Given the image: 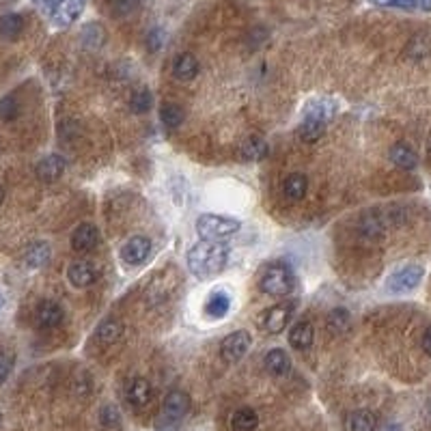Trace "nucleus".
<instances>
[{
	"mask_svg": "<svg viewBox=\"0 0 431 431\" xmlns=\"http://www.w3.org/2000/svg\"><path fill=\"white\" fill-rule=\"evenodd\" d=\"M337 108L339 106H337L335 99H330V97H317V99H313V101H308L304 106L302 115H304V119H315V121H321V123H328L335 117Z\"/></svg>",
	"mask_w": 431,
	"mask_h": 431,
	"instance_id": "obj_9",
	"label": "nucleus"
},
{
	"mask_svg": "<svg viewBox=\"0 0 431 431\" xmlns=\"http://www.w3.org/2000/svg\"><path fill=\"white\" fill-rule=\"evenodd\" d=\"M231 308V298L225 291H213L205 304V313L213 319H223Z\"/></svg>",
	"mask_w": 431,
	"mask_h": 431,
	"instance_id": "obj_23",
	"label": "nucleus"
},
{
	"mask_svg": "<svg viewBox=\"0 0 431 431\" xmlns=\"http://www.w3.org/2000/svg\"><path fill=\"white\" fill-rule=\"evenodd\" d=\"M427 153H429V158H431V136H429V143H427Z\"/></svg>",
	"mask_w": 431,
	"mask_h": 431,
	"instance_id": "obj_44",
	"label": "nucleus"
},
{
	"mask_svg": "<svg viewBox=\"0 0 431 431\" xmlns=\"http://www.w3.org/2000/svg\"><path fill=\"white\" fill-rule=\"evenodd\" d=\"M35 319H37V326L44 328V330H52L56 326H61L63 321V308L52 302V300H46L37 306L35 310Z\"/></svg>",
	"mask_w": 431,
	"mask_h": 431,
	"instance_id": "obj_12",
	"label": "nucleus"
},
{
	"mask_svg": "<svg viewBox=\"0 0 431 431\" xmlns=\"http://www.w3.org/2000/svg\"><path fill=\"white\" fill-rule=\"evenodd\" d=\"M160 119L166 128H179L183 123V108L179 103L166 101L160 108Z\"/></svg>",
	"mask_w": 431,
	"mask_h": 431,
	"instance_id": "obj_30",
	"label": "nucleus"
},
{
	"mask_svg": "<svg viewBox=\"0 0 431 431\" xmlns=\"http://www.w3.org/2000/svg\"><path fill=\"white\" fill-rule=\"evenodd\" d=\"M240 227H242V223L238 218L218 216V213H203L196 220V233L201 235V240H211V242L235 235L240 231Z\"/></svg>",
	"mask_w": 431,
	"mask_h": 431,
	"instance_id": "obj_2",
	"label": "nucleus"
},
{
	"mask_svg": "<svg viewBox=\"0 0 431 431\" xmlns=\"http://www.w3.org/2000/svg\"><path fill=\"white\" fill-rule=\"evenodd\" d=\"M323 130H326V123L315 121V119H304L300 130H298V136L304 143H317L323 136Z\"/></svg>",
	"mask_w": 431,
	"mask_h": 431,
	"instance_id": "obj_31",
	"label": "nucleus"
},
{
	"mask_svg": "<svg viewBox=\"0 0 431 431\" xmlns=\"http://www.w3.org/2000/svg\"><path fill=\"white\" fill-rule=\"evenodd\" d=\"M259 287L263 293L268 295H274V298H283V295H289L295 287V276L289 268L285 265H274L270 270L263 272L261 280H259Z\"/></svg>",
	"mask_w": 431,
	"mask_h": 431,
	"instance_id": "obj_3",
	"label": "nucleus"
},
{
	"mask_svg": "<svg viewBox=\"0 0 431 431\" xmlns=\"http://www.w3.org/2000/svg\"><path fill=\"white\" fill-rule=\"evenodd\" d=\"M106 35H103V29L99 24H86L84 31H82V41L91 48H99L103 44Z\"/></svg>",
	"mask_w": 431,
	"mask_h": 431,
	"instance_id": "obj_34",
	"label": "nucleus"
},
{
	"mask_svg": "<svg viewBox=\"0 0 431 431\" xmlns=\"http://www.w3.org/2000/svg\"><path fill=\"white\" fill-rule=\"evenodd\" d=\"M151 103H153V95H151L149 88H138L130 99V108H132V113H136V115L149 113Z\"/></svg>",
	"mask_w": 431,
	"mask_h": 431,
	"instance_id": "obj_32",
	"label": "nucleus"
},
{
	"mask_svg": "<svg viewBox=\"0 0 431 431\" xmlns=\"http://www.w3.org/2000/svg\"><path fill=\"white\" fill-rule=\"evenodd\" d=\"M151 253V242L145 235H134L130 238L123 246H121V259L128 265H141L147 261Z\"/></svg>",
	"mask_w": 431,
	"mask_h": 431,
	"instance_id": "obj_8",
	"label": "nucleus"
},
{
	"mask_svg": "<svg viewBox=\"0 0 431 431\" xmlns=\"http://www.w3.org/2000/svg\"><path fill=\"white\" fill-rule=\"evenodd\" d=\"M242 158L244 160H248V162H259V160H263L265 156H268V143L263 141V138H259V136H253V138H248L244 145H242Z\"/></svg>",
	"mask_w": 431,
	"mask_h": 431,
	"instance_id": "obj_29",
	"label": "nucleus"
},
{
	"mask_svg": "<svg viewBox=\"0 0 431 431\" xmlns=\"http://www.w3.org/2000/svg\"><path fill=\"white\" fill-rule=\"evenodd\" d=\"M143 0H103L106 11L113 18H128L141 9Z\"/></svg>",
	"mask_w": 431,
	"mask_h": 431,
	"instance_id": "obj_27",
	"label": "nucleus"
},
{
	"mask_svg": "<svg viewBox=\"0 0 431 431\" xmlns=\"http://www.w3.org/2000/svg\"><path fill=\"white\" fill-rule=\"evenodd\" d=\"M84 7H86V0H63V5L59 7V11L52 16L54 26H59V29L71 26L76 20H80Z\"/></svg>",
	"mask_w": 431,
	"mask_h": 431,
	"instance_id": "obj_11",
	"label": "nucleus"
},
{
	"mask_svg": "<svg viewBox=\"0 0 431 431\" xmlns=\"http://www.w3.org/2000/svg\"><path fill=\"white\" fill-rule=\"evenodd\" d=\"M20 115V103L14 95L0 99V121H14Z\"/></svg>",
	"mask_w": 431,
	"mask_h": 431,
	"instance_id": "obj_33",
	"label": "nucleus"
},
{
	"mask_svg": "<svg viewBox=\"0 0 431 431\" xmlns=\"http://www.w3.org/2000/svg\"><path fill=\"white\" fill-rule=\"evenodd\" d=\"M61 5H63V0H35V7H37L44 16H54Z\"/></svg>",
	"mask_w": 431,
	"mask_h": 431,
	"instance_id": "obj_38",
	"label": "nucleus"
},
{
	"mask_svg": "<svg viewBox=\"0 0 431 431\" xmlns=\"http://www.w3.org/2000/svg\"><path fill=\"white\" fill-rule=\"evenodd\" d=\"M250 335L246 333V330H235V333H231L229 337H225V341H223V345H220V356H223V360H227V362H240L246 354H248V350H250Z\"/></svg>",
	"mask_w": 431,
	"mask_h": 431,
	"instance_id": "obj_6",
	"label": "nucleus"
},
{
	"mask_svg": "<svg viewBox=\"0 0 431 431\" xmlns=\"http://www.w3.org/2000/svg\"><path fill=\"white\" fill-rule=\"evenodd\" d=\"M121 335H123V326H121L117 319H103L99 326H97V330H95L97 341L103 343V345H111V343L119 341Z\"/></svg>",
	"mask_w": 431,
	"mask_h": 431,
	"instance_id": "obj_22",
	"label": "nucleus"
},
{
	"mask_svg": "<svg viewBox=\"0 0 431 431\" xmlns=\"http://www.w3.org/2000/svg\"><path fill=\"white\" fill-rule=\"evenodd\" d=\"M345 427L348 431H375L377 416L371 410H354L352 414H348Z\"/></svg>",
	"mask_w": 431,
	"mask_h": 431,
	"instance_id": "obj_19",
	"label": "nucleus"
},
{
	"mask_svg": "<svg viewBox=\"0 0 431 431\" xmlns=\"http://www.w3.org/2000/svg\"><path fill=\"white\" fill-rule=\"evenodd\" d=\"M198 73V61L190 52H181L173 61V76L177 80H192Z\"/></svg>",
	"mask_w": 431,
	"mask_h": 431,
	"instance_id": "obj_17",
	"label": "nucleus"
},
{
	"mask_svg": "<svg viewBox=\"0 0 431 431\" xmlns=\"http://www.w3.org/2000/svg\"><path fill=\"white\" fill-rule=\"evenodd\" d=\"M190 397L183 390H171L164 399L162 405V420H166V425H177L188 412H190Z\"/></svg>",
	"mask_w": 431,
	"mask_h": 431,
	"instance_id": "obj_7",
	"label": "nucleus"
},
{
	"mask_svg": "<svg viewBox=\"0 0 431 431\" xmlns=\"http://www.w3.org/2000/svg\"><path fill=\"white\" fill-rule=\"evenodd\" d=\"M265 369L274 377H283L291 371V358L287 356L285 350H270L265 354Z\"/></svg>",
	"mask_w": 431,
	"mask_h": 431,
	"instance_id": "obj_21",
	"label": "nucleus"
},
{
	"mask_svg": "<svg viewBox=\"0 0 431 431\" xmlns=\"http://www.w3.org/2000/svg\"><path fill=\"white\" fill-rule=\"evenodd\" d=\"M375 7H390V9H401V11H414L416 0H369Z\"/></svg>",
	"mask_w": 431,
	"mask_h": 431,
	"instance_id": "obj_37",
	"label": "nucleus"
},
{
	"mask_svg": "<svg viewBox=\"0 0 431 431\" xmlns=\"http://www.w3.org/2000/svg\"><path fill=\"white\" fill-rule=\"evenodd\" d=\"M14 365H16L14 352H9V350H5V348H0V386H3V384L9 380V375H11V371H14Z\"/></svg>",
	"mask_w": 431,
	"mask_h": 431,
	"instance_id": "obj_35",
	"label": "nucleus"
},
{
	"mask_svg": "<svg viewBox=\"0 0 431 431\" xmlns=\"http://www.w3.org/2000/svg\"><path fill=\"white\" fill-rule=\"evenodd\" d=\"M164 44V33H162V29H153L151 33H149V37H147V48L149 50H160V46Z\"/></svg>",
	"mask_w": 431,
	"mask_h": 431,
	"instance_id": "obj_39",
	"label": "nucleus"
},
{
	"mask_svg": "<svg viewBox=\"0 0 431 431\" xmlns=\"http://www.w3.org/2000/svg\"><path fill=\"white\" fill-rule=\"evenodd\" d=\"M67 278H69V283L73 285V287H88V285H93L95 283V278H97V272H95V268L88 263V261H73L71 265H69V270H67Z\"/></svg>",
	"mask_w": 431,
	"mask_h": 431,
	"instance_id": "obj_15",
	"label": "nucleus"
},
{
	"mask_svg": "<svg viewBox=\"0 0 431 431\" xmlns=\"http://www.w3.org/2000/svg\"><path fill=\"white\" fill-rule=\"evenodd\" d=\"M99 242V231L95 225L91 223H82L80 227H76V231L71 233V248L76 253H86L91 248H95V244Z\"/></svg>",
	"mask_w": 431,
	"mask_h": 431,
	"instance_id": "obj_13",
	"label": "nucleus"
},
{
	"mask_svg": "<svg viewBox=\"0 0 431 431\" xmlns=\"http://www.w3.org/2000/svg\"><path fill=\"white\" fill-rule=\"evenodd\" d=\"M326 326H328V333L335 335V337H341L350 330L352 326V317L345 308H335L330 310L328 319H326Z\"/></svg>",
	"mask_w": 431,
	"mask_h": 431,
	"instance_id": "obj_24",
	"label": "nucleus"
},
{
	"mask_svg": "<svg viewBox=\"0 0 431 431\" xmlns=\"http://www.w3.org/2000/svg\"><path fill=\"white\" fill-rule=\"evenodd\" d=\"M65 166H67L65 160H63L61 156L52 153V156H46V158L37 164L35 173H37V179H39V181H44V183H54V181H59V179L63 177Z\"/></svg>",
	"mask_w": 431,
	"mask_h": 431,
	"instance_id": "obj_10",
	"label": "nucleus"
},
{
	"mask_svg": "<svg viewBox=\"0 0 431 431\" xmlns=\"http://www.w3.org/2000/svg\"><path fill=\"white\" fill-rule=\"evenodd\" d=\"M50 255H52V248L48 242H33L24 253V263L31 270H39L50 261Z\"/></svg>",
	"mask_w": 431,
	"mask_h": 431,
	"instance_id": "obj_18",
	"label": "nucleus"
},
{
	"mask_svg": "<svg viewBox=\"0 0 431 431\" xmlns=\"http://www.w3.org/2000/svg\"><path fill=\"white\" fill-rule=\"evenodd\" d=\"M126 397H128V401H130L134 407H145V405L153 399V388H151L149 380L136 377V380H132V382L128 384Z\"/></svg>",
	"mask_w": 431,
	"mask_h": 431,
	"instance_id": "obj_14",
	"label": "nucleus"
},
{
	"mask_svg": "<svg viewBox=\"0 0 431 431\" xmlns=\"http://www.w3.org/2000/svg\"><path fill=\"white\" fill-rule=\"evenodd\" d=\"M422 274H425V270H422V265H418V263L401 265V268H397V270L388 276L386 287H388L392 293H407V291H412V289H416V287L420 285Z\"/></svg>",
	"mask_w": 431,
	"mask_h": 431,
	"instance_id": "obj_5",
	"label": "nucleus"
},
{
	"mask_svg": "<svg viewBox=\"0 0 431 431\" xmlns=\"http://www.w3.org/2000/svg\"><path fill=\"white\" fill-rule=\"evenodd\" d=\"M231 427L235 431H255L259 427V414L253 407H240L231 416Z\"/></svg>",
	"mask_w": 431,
	"mask_h": 431,
	"instance_id": "obj_26",
	"label": "nucleus"
},
{
	"mask_svg": "<svg viewBox=\"0 0 431 431\" xmlns=\"http://www.w3.org/2000/svg\"><path fill=\"white\" fill-rule=\"evenodd\" d=\"M416 7H420L422 11H431V0H416Z\"/></svg>",
	"mask_w": 431,
	"mask_h": 431,
	"instance_id": "obj_42",
	"label": "nucleus"
},
{
	"mask_svg": "<svg viewBox=\"0 0 431 431\" xmlns=\"http://www.w3.org/2000/svg\"><path fill=\"white\" fill-rule=\"evenodd\" d=\"M24 31V18L18 16V14H7L0 18V35L5 39H18Z\"/></svg>",
	"mask_w": 431,
	"mask_h": 431,
	"instance_id": "obj_28",
	"label": "nucleus"
},
{
	"mask_svg": "<svg viewBox=\"0 0 431 431\" xmlns=\"http://www.w3.org/2000/svg\"><path fill=\"white\" fill-rule=\"evenodd\" d=\"M99 420H101L103 427L115 429V427L121 425V414H119V410H117L115 405H103V407H101V414H99Z\"/></svg>",
	"mask_w": 431,
	"mask_h": 431,
	"instance_id": "obj_36",
	"label": "nucleus"
},
{
	"mask_svg": "<svg viewBox=\"0 0 431 431\" xmlns=\"http://www.w3.org/2000/svg\"><path fill=\"white\" fill-rule=\"evenodd\" d=\"M420 345H422V352H425L427 356H431V328H429V330H425Z\"/></svg>",
	"mask_w": 431,
	"mask_h": 431,
	"instance_id": "obj_41",
	"label": "nucleus"
},
{
	"mask_svg": "<svg viewBox=\"0 0 431 431\" xmlns=\"http://www.w3.org/2000/svg\"><path fill=\"white\" fill-rule=\"evenodd\" d=\"M285 196L289 201H302L308 192V179L302 175V173H291L287 179H285Z\"/></svg>",
	"mask_w": 431,
	"mask_h": 431,
	"instance_id": "obj_25",
	"label": "nucleus"
},
{
	"mask_svg": "<svg viewBox=\"0 0 431 431\" xmlns=\"http://www.w3.org/2000/svg\"><path fill=\"white\" fill-rule=\"evenodd\" d=\"M227 261H229V248L220 242L201 240L188 250V270L201 280L220 274Z\"/></svg>",
	"mask_w": 431,
	"mask_h": 431,
	"instance_id": "obj_1",
	"label": "nucleus"
},
{
	"mask_svg": "<svg viewBox=\"0 0 431 431\" xmlns=\"http://www.w3.org/2000/svg\"><path fill=\"white\" fill-rule=\"evenodd\" d=\"M3 201H5V188L0 186V205H3Z\"/></svg>",
	"mask_w": 431,
	"mask_h": 431,
	"instance_id": "obj_43",
	"label": "nucleus"
},
{
	"mask_svg": "<svg viewBox=\"0 0 431 431\" xmlns=\"http://www.w3.org/2000/svg\"><path fill=\"white\" fill-rule=\"evenodd\" d=\"M390 162H392L395 166H399V168L412 171V168L418 166V156H416V151H414L410 145L397 143V145H392V149H390Z\"/></svg>",
	"mask_w": 431,
	"mask_h": 431,
	"instance_id": "obj_20",
	"label": "nucleus"
},
{
	"mask_svg": "<svg viewBox=\"0 0 431 431\" xmlns=\"http://www.w3.org/2000/svg\"><path fill=\"white\" fill-rule=\"evenodd\" d=\"M414 52H416V59H422V56L429 52V44L422 41V37H416V39L410 44V54H414Z\"/></svg>",
	"mask_w": 431,
	"mask_h": 431,
	"instance_id": "obj_40",
	"label": "nucleus"
},
{
	"mask_svg": "<svg viewBox=\"0 0 431 431\" xmlns=\"http://www.w3.org/2000/svg\"><path fill=\"white\" fill-rule=\"evenodd\" d=\"M293 310H295V304H293V302H283V304H274V306L265 308V310L257 317L259 328H261L265 335H280V333L287 328V323L291 321Z\"/></svg>",
	"mask_w": 431,
	"mask_h": 431,
	"instance_id": "obj_4",
	"label": "nucleus"
},
{
	"mask_svg": "<svg viewBox=\"0 0 431 431\" xmlns=\"http://www.w3.org/2000/svg\"><path fill=\"white\" fill-rule=\"evenodd\" d=\"M313 339H315V330H313V323L308 321H298L289 333V345L298 352L308 350L313 345Z\"/></svg>",
	"mask_w": 431,
	"mask_h": 431,
	"instance_id": "obj_16",
	"label": "nucleus"
}]
</instances>
